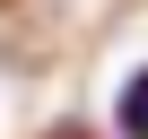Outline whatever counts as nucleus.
I'll list each match as a JSON object with an SVG mask.
<instances>
[{"label":"nucleus","mask_w":148,"mask_h":139,"mask_svg":"<svg viewBox=\"0 0 148 139\" xmlns=\"http://www.w3.org/2000/svg\"><path fill=\"white\" fill-rule=\"evenodd\" d=\"M113 139H148V61L122 78V96H113Z\"/></svg>","instance_id":"obj_1"},{"label":"nucleus","mask_w":148,"mask_h":139,"mask_svg":"<svg viewBox=\"0 0 148 139\" xmlns=\"http://www.w3.org/2000/svg\"><path fill=\"white\" fill-rule=\"evenodd\" d=\"M44 139H87V130H44Z\"/></svg>","instance_id":"obj_2"}]
</instances>
